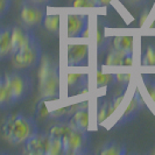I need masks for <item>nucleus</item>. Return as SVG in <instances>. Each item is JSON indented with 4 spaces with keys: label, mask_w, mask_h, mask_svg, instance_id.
Here are the masks:
<instances>
[{
    "label": "nucleus",
    "mask_w": 155,
    "mask_h": 155,
    "mask_svg": "<svg viewBox=\"0 0 155 155\" xmlns=\"http://www.w3.org/2000/svg\"><path fill=\"white\" fill-rule=\"evenodd\" d=\"M39 132L36 121L21 113L7 117L1 124V134L4 139L13 146L23 145L31 137Z\"/></svg>",
    "instance_id": "1"
},
{
    "label": "nucleus",
    "mask_w": 155,
    "mask_h": 155,
    "mask_svg": "<svg viewBox=\"0 0 155 155\" xmlns=\"http://www.w3.org/2000/svg\"><path fill=\"white\" fill-rule=\"evenodd\" d=\"M39 92L41 99H58L60 97V68L57 61L45 56L39 70Z\"/></svg>",
    "instance_id": "2"
},
{
    "label": "nucleus",
    "mask_w": 155,
    "mask_h": 155,
    "mask_svg": "<svg viewBox=\"0 0 155 155\" xmlns=\"http://www.w3.org/2000/svg\"><path fill=\"white\" fill-rule=\"evenodd\" d=\"M6 83L12 97V103L16 104L25 101L33 90V81L29 75L21 69L5 74Z\"/></svg>",
    "instance_id": "3"
},
{
    "label": "nucleus",
    "mask_w": 155,
    "mask_h": 155,
    "mask_svg": "<svg viewBox=\"0 0 155 155\" xmlns=\"http://www.w3.org/2000/svg\"><path fill=\"white\" fill-rule=\"evenodd\" d=\"M11 57L15 69H31L39 65L42 60V49L38 38L33 39L21 49L12 53Z\"/></svg>",
    "instance_id": "4"
},
{
    "label": "nucleus",
    "mask_w": 155,
    "mask_h": 155,
    "mask_svg": "<svg viewBox=\"0 0 155 155\" xmlns=\"http://www.w3.org/2000/svg\"><path fill=\"white\" fill-rule=\"evenodd\" d=\"M63 154L82 155L89 153V137L87 132L71 128L62 138Z\"/></svg>",
    "instance_id": "5"
},
{
    "label": "nucleus",
    "mask_w": 155,
    "mask_h": 155,
    "mask_svg": "<svg viewBox=\"0 0 155 155\" xmlns=\"http://www.w3.org/2000/svg\"><path fill=\"white\" fill-rule=\"evenodd\" d=\"M46 15L45 4L38 2L35 0H23L20 8V19L25 27L31 28L42 25Z\"/></svg>",
    "instance_id": "6"
},
{
    "label": "nucleus",
    "mask_w": 155,
    "mask_h": 155,
    "mask_svg": "<svg viewBox=\"0 0 155 155\" xmlns=\"http://www.w3.org/2000/svg\"><path fill=\"white\" fill-rule=\"evenodd\" d=\"M50 134L38 132L23 143V153L28 155H48Z\"/></svg>",
    "instance_id": "7"
},
{
    "label": "nucleus",
    "mask_w": 155,
    "mask_h": 155,
    "mask_svg": "<svg viewBox=\"0 0 155 155\" xmlns=\"http://www.w3.org/2000/svg\"><path fill=\"white\" fill-rule=\"evenodd\" d=\"M89 29V15L85 13H70L68 15V38H83Z\"/></svg>",
    "instance_id": "8"
},
{
    "label": "nucleus",
    "mask_w": 155,
    "mask_h": 155,
    "mask_svg": "<svg viewBox=\"0 0 155 155\" xmlns=\"http://www.w3.org/2000/svg\"><path fill=\"white\" fill-rule=\"evenodd\" d=\"M143 106H145V103H143V99H142V97L140 94L139 90H135L132 99L130 101L128 105L126 106V109L124 110L123 114L120 117L118 125H125L127 123H130V121H132L133 119L141 112Z\"/></svg>",
    "instance_id": "9"
},
{
    "label": "nucleus",
    "mask_w": 155,
    "mask_h": 155,
    "mask_svg": "<svg viewBox=\"0 0 155 155\" xmlns=\"http://www.w3.org/2000/svg\"><path fill=\"white\" fill-rule=\"evenodd\" d=\"M87 62H89V46L87 45H69L68 64L70 67L87 65Z\"/></svg>",
    "instance_id": "10"
},
{
    "label": "nucleus",
    "mask_w": 155,
    "mask_h": 155,
    "mask_svg": "<svg viewBox=\"0 0 155 155\" xmlns=\"http://www.w3.org/2000/svg\"><path fill=\"white\" fill-rule=\"evenodd\" d=\"M36 36L34 35V33L25 27V26H13L12 27V47H13V53L21 49L22 47L28 45L33 39H35Z\"/></svg>",
    "instance_id": "11"
},
{
    "label": "nucleus",
    "mask_w": 155,
    "mask_h": 155,
    "mask_svg": "<svg viewBox=\"0 0 155 155\" xmlns=\"http://www.w3.org/2000/svg\"><path fill=\"white\" fill-rule=\"evenodd\" d=\"M68 124L74 130L87 132V130H89V109H87V105H85L84 107L82 106V107L76 110L70 116Z\"/></svg>",
    "instance_id": "12"
},
{
    "label": "nucleus",
    "mask_w": 155,
    "mask_h": 155,
    "mask_svg": "<svg viewBox=\"0 0 155 155\" xmlns=\"http://www.w3.org/2000/svg\"><path fill=\"white\" fill-rule=\"evenodd\" d=\"M12 53V28H0V58L11 56Z\"/></svg>",
    "instance_id": "13"
},
{
    "label": "nucleus",
    "mask_w": 155,
    "mask_h": 155,
    "mask_svg": "<svg viewBox=\"0 0 155 155\" xmlns=\"http://www.w3.org/2000/svg\"><path fill=\"white\" fill-rule=\"evenodd\" d=\"M87 74H77L70 72L68 75V87L69 90L75 91H83L87 87Z\"/></svg>",
    "instance_id": "14"
},
{
    "label": "nucleus",
    "mask_w": 155,
    "mask_h": 155,
    "mask_svg": "<svg viewBox=\"0 0 155 155\" xmlns=\"http://www.w3.org/2000/svg\"><path fill=\"white\" fill-rule=\"evenodd\" d=\"M112 48L125 54H133L132 36H116L112 41Z\"/></svg>",
    "instance_id": "15"
},
{
    "label": "nucleus",
    "mask_w": 155,
    "mask_h": 155,
    "mask_svg": "<svg viewBox=\"0 0 155 155\" xmlns=\"http://www.w3.org/2000/svg\"><path fill=\"white\" fill-rule=\"evenodd\" d=\"M101 155H125L126 154V147L124 145L116 142V141H109L104 143V146L99 150Z\"/></svg>",
    "instance_id": "16"
},
{
    "label": "nucleus",
    "mask_w": 155,
    "mask_h": 155,
    "mask_svg": "<svg viewBox=\"0 0 155 155\" xmlns=\"http://www.w3.org/2000/svg\"><path fill=\"white\" fill-rule=\"evenodd\" d=\"M45 29L51 34H58L60 31V14L53 13V14H46L42 21Z\"/></svg>",
    "instance_id": "17"
},
{
    "label": "nucleus",
    "mask_w": 155,
    "mask_h": 155,
    "mask_svg": "<svg viewBox=\"0 0 155 155\" xmlns=\"http://www.w3.org/2000/svg\"><path fill=\"white\" fill-rule=\"evenodd\" d=\"M9 105H13V103L6 83V78L5 75H0V109H5Z\"/></svg>",
    "instance_id": "18"
},
{
    "label": "nucleus",
    "mask_w": 155,
    "mask_h": 155,
    "mask_svg": "<svg viewBox=\"0 0 155 155\" xmlns=\"http://www.w3.org/2000/svg\"><path fill=\"white\" fill-rule=\"evenodd\" d=\"M126 55L127 54H125L123 51H119V50L111 48L110 53L106 56L105 64L106 65H124V60Z\"/></svg>",
    "instance_id": "19"
},
{
    "label": "nucleus",
    "mask_w": 155,
    "mask_h": 155,
    "mask_svg": "<svg viewBox=\"0 0 155 155\" xmlns=\"http://www.w3.org/2000/svg\"><path fill=\"white\" fill-rule=\"evenodd\" d=\"M71 130L70 125L68 124V121H60V123H56L54 124L50 130H49V134L51 137H57V138H63L67 133Z\"/></svg>",
    "instance_id": "20"
},
{
    "label": "nucleus",
    "mask_w": 155,
    "mask_h": 155,
    "mask_svg": "<svg viewBox=\"0 0 155 155\" xmlns=\"http://www.w3.org/2000/svg\"><path fill=\"white\" fill-rule=\"evenodd\" d=\"M61 154H63L62 138H57V137H51L50 135V143H49L48 155H61Z\"/></svg>",
    "instance_id": "21"
},
{
    "label": "nucleus",
    "mask_w": 155,
    "mask_h": 155,
    "mask_svg": "<svg viewBox=\"0 0 155 155\" xmlns=\"http://www.w3.org/2000/svg\"><path fill=\"white\" fill-rule=\"evenodd\" d=\"M141 64L145 67H154L155 65V46L149 45L141 58Z\"/></svg>",
    "instance_id": "22"
},
{
    "label": "nucleus",
    "mask_w": 155,
    "mask_h": 155,
    "mask_svg": "<svg viewBox=\"0 0 155 155\" xmlns=\"http://www.w3.org/2000/svg\"><path fill=\"white\" fill-rule=\"evenodd\" d=\"M110 116H112V110H111V101H103V105H101L99 110H98V123L101 124L103 123L105 119H107Z\"/></svg>",
    "instance_id": "23"
},
{
    "label": "nucleus",
    "mask_w": 155,
    "mask_h": 155,
    "mask_svg": "<svg viewBox=\"0 0 155 155\" xmlns=\"http://www.w3.org/2000/svg\"><path fill=\"white\" fill-rule=\"evenodd\" d=\"M143 84H145V87L147 90L149 97L155 103V79L147 77V76H143Z\"/></svg>",
    "instance_id": "24"
},
{
    "label": "nucleus",
    "mask_w": 155,
    "mask_h": 155,
    "mask_svg": "<svg viewBox=\"0 0 155 155\" xmlns=\"http://www.w3.org/2000/svg\"><path fill=\"white\" fill-rule=\"evenodd\" d=\"M114 77V76H112V75H104V74H98V78H97V81H98V87H101V86H104L106 85V84H110L111 83V79Z\"/></svg>",
    "instance_id": "25"
},
{
    "label": "nucleus",
    "mask_w": 155,
    "mask_h": 155,
    "mask_svg": "<svg viewBox=\"0 0 155 155\" xmlns=\"http://www.w3.org/2000/svg\"><path fill=\"white\" fill-rule=\"evenodd\" d=\"M72 7H94L91 0H74L71 2Z\"/></svg>",
    "instance_id": "26"
},
{
    "label": "nucleus",
    "mask_w": 155,
    "mask_h": 155,
    "mask_svg": "<svg viewBox=\"0 0 155 155\" xmlns=\"http://www.w3.org/2000/svg\"><path fill=\"white\" fill-rule=\"evenodd\" d=\"M114 78H116V81H118L120 84L126 86L130 83L131 75L130 74H117V75H114Z\"/></svg>",
    "instance_id": "27"
},
{
    "label": "nucleus",
    "mask_w": 155,
    "mask_h": 155,
    "mask_svg": "<svg viewBox=\"0 0 155 155\" xmlns=\"http://www.w3.org/2000/svg\"><path fill=\"white\" fill-rule=\"evenodd\" d=\"M9 6H11V0H0V18H2L7 13Z\"/></svg>",
    "instance_id": "28"
},
{
    "label": "nucleus",
    "mask_w": 155,
    "mask_h": 155,
    "mask_svg": "<svg viewBox=\"0 0 155 155\" xmlns=\"http://www.w3.org/2000/svg\"><path fill=\"white\" fill-rule=\"evenodd\" d=\"M94 5V7H106L113 0H91Z\"/></svg>",
    "instance_id": "29"
},
{
    "label": "nucleus",
    "mask_w": 155,
    "mask_h": 155,
    "mask_svg": "<svg viewBox=\"0 0 155 155\" xmlns=\"http://www.w3.org/2000/svg\"><path fill=\"white\" fill-rule=\"evenodd\" d=\"M126 2H128L130 5H133V6H142L145 4H147L149 0H125Z\"/></svg>",
    "instance_id": "30"
},
{
    "label": "nucleus",
    "mask_w": 155,
    "mask_h": 155,
    "mask_svg": "<svg viewBox=\"0 0 155 155\" xmlns=\"http://www.w3.org/2000/svg\"><path fill=\"white\" fill-rule=\"evenodd\" d=\"M35 1H38V2H41V4H48V2H50L51 0H35Z\"/></svg>",
    "instance_id": "31"
}]
</instances>
